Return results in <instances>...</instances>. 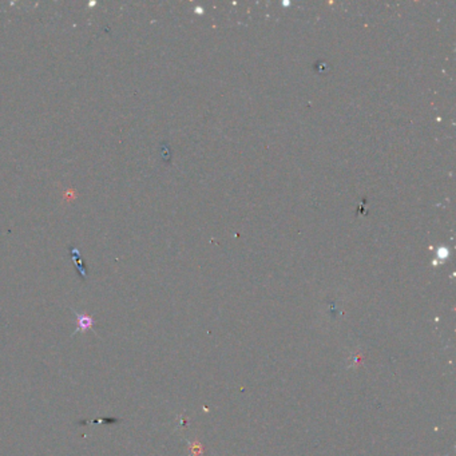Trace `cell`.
I'll use <instances>...</instances> for the list:
<instances>
[{
  "instance_id": "cell-1",
  "label": "cell",
  "mask_w": 456,
  "mask_h": 456,
  "mask_svg": "<svg viewBox=\"0 0 456 456\" xmlns=\"http://www.w3.org/2000/svg\"><path fill=\"white\" fill-rule=\"evenodd\" d=\"M73 313L74 316H75V320H77V329L71 335V337H74L77 333H86L87 331H94L95 320L91 316H88L86 313H79L77 310H74V309Z\"/></svg>"
}]
</instances>
